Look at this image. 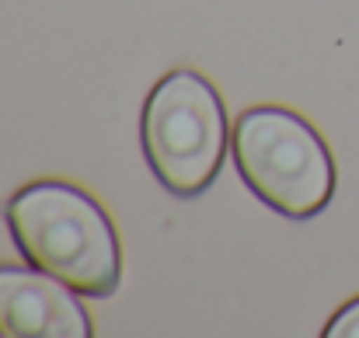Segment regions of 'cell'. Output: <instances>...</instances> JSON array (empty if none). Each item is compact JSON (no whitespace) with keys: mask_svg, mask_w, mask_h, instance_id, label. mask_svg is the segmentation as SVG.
I'll return each mask as SVG.
<instances>
[{"mask_svg":"<svg viewBox=\"0 0 359 338\" xmlns=\"http://www.w3.org/2000/svg\"><path fill=\"white\" fill-rule=\"evenodd\" d=\"M7 224L35 269L53 272L77 293L109 297L119 286V237L88 192L67 182L25 185L7 206Z\"/></svg>","mask_w":359,"mask_h":338,"instance_id":"cell-1","label":"cell"},{"mask_svg":"<svg viewBox=\"0 0 359 338\" xmlns=\"http://www.w3.org/2000/svg\"><path fill=\"white\" fill-rule=\"evenodd\" d=\"M234 157L248 189L286 217L328 206L335 168L321 136L286 109H248L234 126Z\"/></svg>","mask_w":359,"mask_h":338,"instance_id":"cell-2","label":"cell"},{"mask_svg":"<svg viewBox=\"0 0 359 338\" xmlns=\"http://www.w3.org/2000/svg\"><path fill=\"white\" fill-rule=\"evenodd\" d=\"M143 150L164 189L203 192L227 150V119L213 84L192 70L168 74L143 109Z\"/></svg>","mask_w":359,"mask_h":338,"instance_id":"cell-3","label":"cell"},{"mask_svg":"<svg viewBox=\"0 0 359 338\" xmlns=\"http://www.w3.org/2000/svg\"><path fill=\"white\" fill-rule=\"evenodd\" d=\"M77 290L46 269L0 265V335L7 338H88L91 321Z\"/></svg>","mask_w":359,"mask_h":338,"instance_id":"cell-4","label":"cell"},{"mask_svg":"<svg viewBox=\"0 0 359 338\" xmlns=\"http://www.w3.org/2000/svg\"><path fill=\"white\" fill-rule=\"evenodd\" d=\"M328 338H359V300H353L349 307H342L332 325H328Z\"/></svg>","mask_w":359,"mask_h":338,"instance_id":"cell-5","label":"cell"}]
</instances>
